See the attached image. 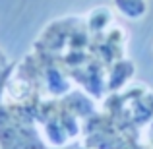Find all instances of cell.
Masks as SVG:
<instances>
[{
  "mask_svg": "<svg viewBox=\"0 0 153 149\" xmlns=\"http://www.w3.org/2000/svg\"><path fill=\"white\" fill-rule=\"evenodd\" d=\"M4 82H6V78H4V72H0V95H2V91H4Z\"/></svg>",
  "mask_w": 153,
  "mask_h": 149,
  "instance_id": "2",
  "label": "cell"
},
{
  "mask_svg": "<svg viewBox=\"0 0 153 149\" xmlns=\"http://www.w3.org/2000/svg\"><path fill=\"white\" fill-rule=\"evenodd\" d=\"M0 66H2V54H0Z\"/></svg>",
  "mask_w": 153,
  "mask_h": 149,
  "instance_id": "3",
  "label": "cell"
},
{
  "mask_svg": "<svg viewBox=\"0 0 153 149\" xmlns=\"http://www.w3.org/2000/svg\"><path fill=\"white\" fill-rule=\"evenodd\" d=\"M114 6L126 18H142L146 14V0H114Z\"/></svg>",
  "mask_w": 153,
  "mask_h": 149,
  "instance_id": "1",
  "label": "cell"
}]
</instances>
